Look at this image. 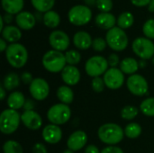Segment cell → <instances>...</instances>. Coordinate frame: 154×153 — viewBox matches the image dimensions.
<instances>
[{"label":"cell","instance_id":"836d02e7","mask_svg":"<svg viewBox=\"0 0 154 153\" xmlns=\"http://www.w3.org/2000/svg\"><path fill=\"white\" fill-rule=\"evenodd\" d=\"M65 58H66L67 64L71 65V66L78 65L81 60V55H80L79 51H78L76 50H70L66 51Z\"/></svg>","mask_w":154,"mask_h":153},{"label":"cell","instance_id":"4fadbf2b","mask_svg":"<svg viewBox=\"0 0 154 153\" xmlns=\"http://www.w3.org/2000/svg\"><path fill=\"white\" fill-rule=\"evenodd\" d=\"M49 43L53 50L62 52L69 48L70 44V40L69 35L65 32L56 30L51 32L49 36Z\"/></svg>","mask_w":154,"mask_h":153},{"label":"cell","instance_id":"ffe728a7","mask_svg":"<svg viewBox=\"0 0 154 153\" xmlns=\"http://www.w3.org/2000/svg\"><path fill=\"white\" fill-rule=\"evenodd\" d=\"M95 22L99 28L109 31L115 27L116 22L117 21L116 20L115 15L110 13H100L96 16Z\"/></svg>","mask_w":154,"mask_h":153},{"label":"cell","instance_id":"277c9868","mask_svg":"<svg viewBox=\"0 0 154 153\" xmlns=\"http://www.w3.org/2000/svg\"><path fill=\"white\" fill-rule=\"evenodd\" d=\"M21 115L14 109H5L0 115V131L2 133L9 135L14 133L21 123Z\"/></svg>","mask_w":154,"mask_h":153},{"label":"cell","instance_id":"f35d334b","mask_svg":"<svg viewBox=\"0 0 154 153\" xmlns=\"http://www.w3.org/2000/svg\"><path fill=\"white\" fill-rule=\"evenodd\" d=\"M107 61H108L110 68H116V66L120 65V62H121L119 60V56L116 53H111L108 56Z\"/></svg>","mask_w":154,"mask_h":153},{"label":"cell","instance_id":"8fae6325","mask_svg":"<svg viewBox=\"0 0 154 153\" xmlns=\"http://www.w3.org/2000/svg\"><path fill=\"white\" fill-rule=\"evenodd\" d=\"M29 92L32 98L36 101L46 99L50 94L49 83L42 78H36L29 86Z\"/></svg>","mask_w":154,"mask_h":153},{"label":"cell","instance_id":"ee69618b","mask_svg":"<svg viewBox=\"0 0 154 153\" xmlns=\"http://www.w3.org/2000/svg\"><path fill=\"white\" fill-rule=\"evenodd\" d=\"M131 2L135 6L143 7V6H145V5H149L151 0H131Z\"/></svg>","mask_w":154,"mask_h":153},{"label":"cell","instance_id":"30bf717a","mask_svg":"<svg viewBox=\"0 0 154 153\" xmlns=\"http://www.w3.org/2000/svg\"><path fill=\"white\" fill-rule=\"evenodd\" d=\"M127 89L136 96H143L149 94V84L146 78L139 74L131 75L126 80Z\"/></svg>","mask_w":154,"mask_h":153},{"label":"cell","instance_id":"c3c4849f","mask_svg":"<svg viewBox=\"0 0 154 153\" xmlns=\"http://www.w3.org/2000/svg\"><path fill=\"white\" fill-rule=\"evenodd\" d=\"M6 90H5V88L2 86V87H0V99L3 101V100H5V96H6V92H5Z\"/></svg>","mask_w":154,"mask_h":153},{"label":"cell","instance_id":"d6986e66","mask_svg":"<svg viewBox=\"0 0 154 153\" xmlns=\"http://www.w3.org/2000/svg\"><path fill=\"white\" fill-rule=\"evenodd\" d=\"M73 43L76 48L79 50H88L92 46L93 40L91 38V35L84 31H79L76 32L73 36Z\"/></svg>","mask_w":154,"mask_h":153},{"label":"cell","instance_id":"6da1fadb","mask_svg":"<svg viewBox=\"0 0 154 153\" xmlns=\"http://www.w3.org/2000/svg\"><path fill=\"white\" fill-rule=\"evenodd\" d=\"M97 136L103 143L114 146L123 141L125 137V130L116 124L107 123L98 128Z\"/></svg>","mask_w":154,"mask_h":153},{"label":"cell","instance_id":"11a10c76","mask_svg":"<svg viewBox=\"0 0 154 153\" xmlns=\"http://www.w3.org/2000/svg\"><path fill=\"white\" fill-rule=\"evenodd\" d=\"M152 63H153V65H154V57L152 59Z\"/></svg>","mask_w":154,"mask_h":153},{"label":"cell","instance_id":"7402d4cb","mask_svg":"<svg viewBox=\"0 0 154 153\" xmlns=\"http://www.w3.org/2000/svg\"><path fill=\"white\" fill-rule=\"evenodd\" d=\"M25 97L23 94L20 91H14L7 96V106L10 109L19 110L23 107L25 103Z\"/></svg>","mask_w":154,"mask_h":153},{"label":"cell","instance_id":"7bdbcfd3","mask_svg":"<svg viewBox=\"0 0 154 153\" xmlns=\"http://www.w3.org/2000/svg\"><path fill=\"white\" fill-rule=\"evenodd\" d=\"M34 107H35V102H34V100L28 98V99L25 100V103H24L23 108L24 111H32V110L34 109Z\"/></svg>","mask_w":154,"mask_h":153},{"label":"cell","instance_id":"5b68a950","mask_svg":"<svg viewBox=\"0 0 154 153\" xmlns=\"http://www.w3.org/2000/svg\"><path fill=\"white\" fill-rule=\"evenodd\" d=\"M107 45L115 51H122L128 46V37L125 32L118 26L110 29L106 35Z\"/></svg>","mask_w":154,"mask_h":153},{"label":"cell","instance_id":"44dd1931","mask_svg":"<svg viewBox=\"0 0 154 153\" xmlns=\"http://www.w3.org/2000/svg\"><path fill=\"white\" fill-rule=\"evenodd\" d=\"M1 32L3 39L11 43H16V41H18L22 38L21 30L14 25L5 26Z\"/></svg>","mask_w":154,"mask_h":153},{"label":"cell","instance_id":"8d00e7d4","mask_svg":"<svg viewBox=\"0 0 154 153\" xmlns=\"http://www.w3.org/2000/svg\"><path fill=\"white\" fill-rule=\"evenodd\" d=\"M97 7L102 13H108L113 8L112 0H97Z\"/></svg>","mask_w":154,"mask_h":153},{"label":"cell","instance_id":"e575fe53","mask_svg":"<svg viewBox=\"0 0 154 153\" xmlns=\"http://www.w3.org/2000/svg\"><path fill=\"white\" fill-rule=\"evenodd\" d=\"M143 32L146 38L150 40L154 39V19H149L144 23L143 26Z\"/></svg>","mask_w":154,"mask_h":153},{"label":"cell","instance_id":"4dcf8cb0","mask_svg":"<svg viewBox=\"0 0 154 153\" xmlns=\"http://www.w3.org/2000/svg\"><path fill=\"white\" fill-rule=\"evenodd\" d=\"M140 111L148 117H154V97L144 99L140 105Z\"/></svg>","mask_w":154,"mask_h":153},{"label":"cell","instance_id":"9a60e30c","mask_svg":"<svg viewBox=\"0 0 154 153\" xmlns=\"http://www.w3.org/2000/svg\"><path fill=\"white\" fill-rule=\"evenodd\" d=\"M42 136L45 142L49 144H57L62 139V131L59 125L50 124L43 128Z\"/></svg>","mask_w":154,"mask_h":153},{"label":"cell","instance_id":"7c38bea8","mask_svg":"<svg viewBox=\"0 0 154 153\" xmlns=\"http://www.w3.org/2000/svg\"><path fill=\"white\" fill-rule=\"evenodd\" d=\"M106 87L111 90L121 88L125 83V74L117 68H110L104 74L103 78Z\"/></svg>","mask_w":154,"mask_h":153},{"label":"cell","instance_id":"1f68e13d","mask_svg":"<svg viewBox=\"0 0 154 153\" xmlns=\"http://www.w3.org/2000/svg\"><path fill=\"white\" fill-rule=\"evenodd\" d=\"M3 151L4 153H23V149L18 142L9 140L4 143Z\"/></svg>","mask_w":154,"mask_h":153},{"label":"cell","instance_id":"d590c367","mask_svg":"<svg viewBox=\"0 0 154 153\" xmlns=\"http://www.w3.org/2000/svg\"><path fill=\"white\" fill-rule=\"evenodd\" d=\"M91 87L96 93H101L104 91L106 87V84L104 79L101 77L94 78L91 81Z\"/></svg>","mask_w":154,"mask_h":153},{"label":"cell","instance_id":"74e56055","mask_svg":"<svg viewBox=\"0 0 154 153\" xmlns=\"http://www.w3.org/2000/svg\"><path fill=\"white\" fill-rule=\"evenodd\" d=\"M106 46H107L106 41L101 37H97V38L93 40L92 48L94 49V50H96L97 52H101V51L105 50Z\"/></svg>","mask_w":154,"mask_h":153},{"label":"cell","instance_id":"7dc6e473","mask_svg":"<svg viewBox=\"0 0 154 153\" xmlns=\"http://www.w3.org/2000/svg\"><path fill=\"white\" fill-rule=\"evenodd\" d=\"M3 20L5 23H10L12 21H13V14H5L4 16H3Z\"/></svg>","mask_w":154,"mask_h":153},{"label":"cell","instance_id":"484cf974","mask_svg":"<svg viewBox=\"0 0 154 153\" xmlns=\"http://www.w3.org/2000/svg\"><path fill=\"white\" fill-rule=\"evenodd\" d=\"M21 78L14 72H10L6 74L4 78L3 87L5 88L6 91H12L17 88L20 86Z\"/></svg>","mask_w":154,"mask_h":153},{"label":"cell","instance_id":"f907efd6","mask_svg":"<svg viewBox=\"0 0 154 153\" xmlns=\"http://www.w3.org/2000/svg\"><path fill=\"white\" fill-rule=\"evenodd\" d=\"M148 9H149L150 12H154V0H151Z\"/></svg>","mask_w":154,"mask_h":153},{"label":"cell","instance_id":"f5cc1de1","mask_svg":"<svg viewBox=\"0 0 154 153\" xmlns=\"http://www.w3.org/2000/svg\"><path fill=\"white\" fill-rule=\"evenodd\" d=\"M4 20H3V16H0V31L2 32L3 31V29L5 28L4 27Z\"/></svg>","mask_w":154,"mask_h":153},{"label":"cell","instance_id":"ab89813d","mask_svg":"<svg viewBox=\"0 0 154 153\" xmlns=\"http://www.w3.org/2000/svg\"><path fill=\"white\" fill-rule=\"evenodd\" d=\"M20 78H21V81L23 83V84H25V85H31V83L33 81V77H32V73L31 72H28V71H24V72H23L22 74H21V76H20Z\"/></svg>","mask_w":154,"mask_h":153},{"label":"cell","instance_id":"db71d44e","mask_svg":"<svg viewBox=\"0 0 154 153\" xmlns=\"http://www.w3.org/2000/svg\"><path fill=\"white\" fill-rule=\"evenodd\" d=\"M62 153H74V151H71V150H69V149H68V150L63 151V152Z\"/></svg>","mask_w":154,"mask_h":153},{"label":"cell","instance_id":"d6a6232c","mask_svg":"<svg viewBox=\"0 0 154 153\" xmlns=\"http://www.w3.org/2000/svg\"><path fill=\"white\" fill-rule=\"evenodd\" d=\"M139 114V109L134 106H126L121 110V117L125 120H133Z\"/></svg>","mask_w":154,"mask_h":153},{"label":"cell","instance_id":"52a82bcc","mask_svg":"<svg viewBox=\"0 0 154 153\" xmlns=\"http://www.w3.org/2000/svg\"><path fill=\"white\" fill-rule=\"evenodd\" d=\"M108 61L103 56L96 55L90 57L85 64V71L89 76L94 78L104 75L108 69Z\"/></svg>","mask_w":154,"mask_h":153},{"label":"cell","instance_id":"f6af8a7d","mask_svg":"<svg viewBox=\"0 0 154 153\" xmlns=\"http://www.w3.org/2000/svg\"><path fill=\"white\" fill-rule=\"evenodd\" d=\"M85 153H101V151L96 145L90 144V145L87 146V148L85 150Z\"/></svg>","mask_w":154,"mask_h":153},{"label":"cell","instance_id":"ba28073f","mask_svg":"<svg viewBox=\"0 0 154 153\" xmlns=\"http://www.w3.org/2000/svg\"><path fill=\"white\" fill-rule=\"evenodd\" d=\"M69 21L70 23L81 26L88 23L92 18V12L87 5H75L69 11Z\"/></svg>","mask_w":154,"mask_h":153},{"label":"cell","instance_id":"2e32d148","mask_svg":"<svg viewBox=\"0 0 154 153\" xmlns=\"http://www.w3.org/2000/svg\"><path fill=\"white\" fill-rule=\"evenodd\" d=\"M87 142H88L87 133L82 130H79V131L72 133L69 135L67 141V146H68V149L73 151H78L83 149L86 146Z\"/></svg>","mask_w":154,"mask_h":153},{"label":"cell","instance_id":"cb8c5ba5","mask_svg":"<svg viewBox=\"0 0 154 153\" xmlns=\"http://www.w3.org/2000/svg\"><path fill=\"white\" fill-rule=\"evenodd\" d=\"M57 97L58 99L65 105H69L73 102L74 99V92L72 90L71 87H69L67 85L64 86H60L58 89H57Z\"/></svg>","mask_w":154,"mask_h":153},{"label":"cell","instance_id":"ac0fdd59","mask_svg":"<svg viewBox=\"0 0 154 153\" xmlns=\"http://www.w3.org/2000/svg\"><path fill=\"white\" fill-rule=\"evenodd\" d=\"M15 22L20 29L28 31L34 27L36 23V18L32 13L24 11V12L19 13L16 15Z\"/></svg>","mask_w":154,"mask_h":153},{"label":"cell","instance_id":"3957f363","mask_svg":"<svg viewBox=\"0 0 154 153\" xmlns=\"http://www.w3.org/2000/svg\"><path fill=\"white\" fill-rule=\"evenodd\" d=\"M43 68L51 73H59L67 66L65 54L55 50H48L42 59Z\"/></svg>","mask_w":154,"mask_h":153},{"label":"cell","instance_id":"d4e9b609","mask_svg":"<svg viewBox=\"0 0 154 153\" xmlns=\"http://www.w3.org/2000/svg\"><path fill=\"white\" fill-rule=\"evenodd\" d=\"M23 0H2V7L6 14H18L23 8Z\"/></svg>","mask_w":154,"mask_h":153},{"label":"cell","instance_id":"9c48e42d","mask_svg":"<svg viewBox=\"0 0 154 153\" xmlns=\"http://www.w3.org/2000/svg\"><path fill=\"white\" fill-rule=\"evenodd\" d=\"M133 50L142 60H147L154 57V43L152 40L144 37L136 38L132 44Z\"/></svg>","mask_w":154,"mask_h":153},{"label":"cell","instance_id":"f1b7e54d","mask_svg":"<svg viewBox=\"0 0 154 153\" xmlns=\"http://www.w3.org/2000/svg\"><path fill=\"white\" fill-rule=\"evenodd\" d=\"M125 130V135L129 139H137L142 133V127L137 123H130L128 124Z\"/></svg>","mask_w":154,"mask_h":153},{"label":"cell","instance_id":"8992f818","mask_svg":"<svg viewBox=\"0 0 154 153\" xmlns=\"http://www.w3.org/2000/svg\"><path fill=\"white\" fill-rule=\"evenodd\" d=\"M71 117V110L68 105L60 103L51 106L47 112L49 122L55 125H62L69 121Z\"/></svg>","mask_w":154,"mask_h":153},{"label":"cell","instance_id":"f546056e","mask_svg":"<svg viewBox=\"0 0 154 153\" xmlns=\"http://www.w3.org/2000/svg\"><path fill=\"white\" fill-rule=\"evenodd\" d=\"M32 6L42 13H47L51 10L55 4V0H31Z\"/></svg>","mask_w":154,"mask_h":153},{"label":"cell","instance_id":"e0dca14e","mask_svg":"<svg viewBox=\"0 0 154 153\" xmlns=\"http://www.w3.org/2000/svg\"><path fill=\"white\" fill-rule=\"evenodd\" d=\"M60 73L62 81L69 87L77 85L81 78L80 71L76 66L67 65Z\"/></svg>","mask_w":154,"mask_h":153},{"label":"cell","instance_id":"bcb514c9","mask_svg":"<svg viewBox=\"0 0 154 153\" xmlns=\"http://www.w3.org/2000/svg\"><path fill=\"white\" fill-rule=\"evenodd\" d=\"M7 44H6V41L4 40L3 38L0 39V51L3 52V51H5L6 49H7Z\"/></svg>","mask_w":154,"mask_h":153},{"label":"cell","instance_id":"83f0119b","mask_svg":"<svg viewBox=\"0 0 154 153\" xmlns=\"http://www.w3.org/2000/svg\"><path fill=\"white\" fill-rule=\"evenodd\" d=\"M134 22V17L132 13L130 12H124L122 13L119 17L117 18V25L121 29H128L130 28Z\"/></svg>","mask_w":154,"mask_h":153},{"label":"cell","instance_id":"7a4b0ae2","mask_svg":"<svg viewBox=\"0 0 154 153\" xmlns=\"http://www.w3.org/2000/svg\"><path fill=\"white\" fill-rule=\"evenodd\" d=\"M5 58L11 67L22 69L28 60V51L21 43H11L5 50Z\"/></svg>","mask_w":154,"mask_h":153},{"label":"cell","instance_id":"60d3db41","mask_svg":"<svg viewBox=\"0 0 154 153\" xmlns=\"http://www.w3.org/2000/svg\"><path fill=\"white\" fill-rule=\"evenodd\" d=\"M32 153H48V151L43 143L37 142L32 147Z\"/></svg>","mask_w":154,"mask_h":153},{"label":"cell","instance_id":"b9f144b4","mask_svg":"<svg viewBox=\"0 0 154 153\" xmlns=\"http://www.w3.org/2000/svg\"><path fill=\"white\" fill-rule=\"evenodd\" d=\"M101 153H125L124 151L117 146H107L106 148H104Z\"/></svg>","mask_w":154,"mask_h":153},{"label":"cell","instance_id":"4316f807","mask_svg":"<svg viewBox=\"0 0 154 153\" xmlns=\"http://www.w3.org/2000/svg\"><path fill=\"white\" fill-rule=\"evenodd\" d=\"M43 23L48 28H56L60 23V17L55 11H49L43 15Z\"/></svg>","mask_w":154,"mask_h":153},{"label":"cell","instance_id":"816d5d0a","mask_svg":"<svg viewBox=\"0 0 154 153\" xmlns=\"http://www.w3.org/2000/svg\"><path fill=\"white\" fill-rule=\"evenodd\" d=\"M146 65H147V63H146V61H145L144 60H141L139 61V67H140V68H145Z\"/></svg>","mask_w":154,"mask_h":153},{"label":"cell","instance_id":"681fc988","mask_svg":"<svg viewBox=\"0 0 154 153\" xmlns=\"http://www.w3.org/2000/svg\"><path fill=\"white\" fill-rule=\"evenodd\" d=\"M84 2L88 6H93L97 5V0H84Z\"/></svg>","mask_w":154,"mask_h":153},{"label":"cell","instance_id":"603a6c76","mask_svg":"<svg viewBox=\"0 0 154 153\" xmlns=\"http://www.w3.org/2000/svg\"><path fill=\"white\" fill-rule=\"evenodd\" d=\"M120 69L124 74L126 75H134L139 69V61H137L134 58H125L120 62Z\"/></svg>","mask_w":154,"mask_h":153},{"label":"cell","instance_id":"5bb4252c","mask_svg":"<svg viewBox=\"0 0 154 153\" xmlns=\"http://www.w3.org/2000/svg\"><path fill=\"white\" fill-rule=\"evenodd\" d=\"M21 120H22V123L23 124V125L32 131L39 130L42 125V116L34 110L24 111L21 115Z\"/></svg>","mask_w":154,"mask_h":153}]
</instances>
